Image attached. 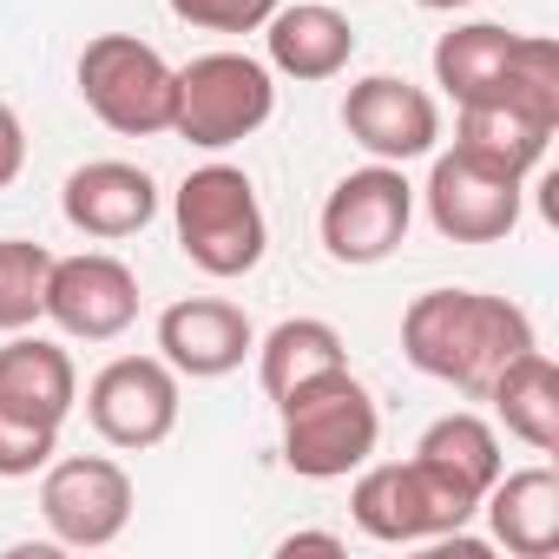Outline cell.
I'll return each instance as SVG.
<instances>
[{
    "mask_svg": "<svg viewBox=\"0 0 559 559\" xmlns=\"http://www.w3.org/2000/svg\"><path fill=\"white\" fill-rule=\"evenodd\" d=\"M165 8L185 27H204V34H257L284 0H165Z\"/></svg>",
    "mask_w": 559,
    "mask_h": 559,
    "instance_id": "cell-25",
    "label": "cell"
},
{
    "mask_svg": "<svg viewBox=\"0 0 559 559\" xmlns=\"http://www.w3.org/2000/svg\"><path fill=\"white\" fill-rule=\"evenodd\" d=\"M60 211L73 230L99 237V243H119V237H139L152 217H158V185L145 165H126V158H93L67 178L60 191Z\"/></svg>",
    "mask_w": 559,
    "mask_h": 559,
    "instance_id": "cell-14",
    "label": "cell"
},
{
    "mask_svg": "<svg viewBox=\"0 0 559 559\" xmlns=\"http://www.w3.org/2000/svg\"><path fill=\"white\" fill-rule=\"evenodd\" d=\"M276 408H284V461L304 480H343L376 454L382 415H376V395L349 369H330L290 389Z\"/></svg>",
    "mask_w": 559,
    "mask_h": 559,
    "instance_id": "cell-2",
    "label": "cell"
},
{
    "mask_svg": "<svg viewBox=\"0 0 559 559\" xmlns=\"http://www.w3.org/2000/svg\"><path fill=\"white\" fill-rule=\"evenodd\" d=\"M480 513L493 526V546H507L513 559H552L559 552V474L552 467H520L480 493Z\"/></svg>",
    "mask_w": 559,
    "mask_h": 559,
    "instance_id": "cell-17",
    "label": "cell"
},
{
    "mask_svg": "<svg viewBox=\"0 0 559 559\" xmlns=\"http://www.w3.org/2000/svg\"><path fill=\"white\" fill-rule=\"evenodd\" d=\"M53 454H60V428L0 408V480H27V474H40Z\"/></svg>",
    "mask_w": 559,
    "mask_h": 559,
    "instance_id": "cell-24",
    "label": "cell"
},
{
    "mask_svg": "<svg viewBox=\"0 0 559 559\" xmlns=\"http://www.w3.org/2000/svg\"><path fill=\"white\" fill-rule=\"evenodd\" d=\"M533 349V317L507 297H480V290H428L408 304L402 317V356L461 389V395H487V382Z\"/></svg>",
    "mask_w": 559,
    "mask_h": 559,
    "instance_id": "cell-1",
    "label": "cell"
},
{
    "mask_svg": "<svg viewBox=\"0 0 559 559\" xmlns=\"http://www.w3.org/2000/svg\"><path fill=\"white\" fill-rule=\"evenodd\" d=\"M47 317L67 336H80V343H112L139 317V276L119 257H106V250L53 257V270H47Z\"/></svg>",
    "mask_w": 559,
    "mask_h": 559,
    "instance_id": "cell-11",
    "label": "cell"
},
{
    "mask_svg": "<svg viewBox=\"0 0 559 559\" xmlns=\"http://www.w3.org/2000/svg\"><path fill=\"white\" fill-rule=\"evenodd\" d=\"M415 224V185L402 178V165H362L349 171L330 198H323V250L336 263H382L402 250Z\"/></svg>",
    "mask_w": 559,
    "mask_h": 559,
    "instance_id": "cell-7",
    "label": "cell"
},
{
    "mask_svg": "<svg viewBox=\"0 0 559 559\" xmlns=\"http://www.w3.org/2000/svg\"><path fill=\"white\" fill-rule=\"evenodd\" d=\"M493 415L507 421L513 441H526L533 454H559V369L539 349H520L493 382H487Z\"/></svg>",
    "mask_w": 559,
    "mask_h": 559,
    "instance_id": "cell-19",
    "label": "cell"
},
{
    "mask_svg": "<svg viewBox=\"0 0 559 559\" xmlns=\"http://www.w3.org/2000/svg\"><path fill=\"white\" fill-rule=\"evenodd\" d=\"M47 270L53 250L27 237H0V330H34L47 317Z\"/></svg>",
    "mask_w": 559,
    "mask_h": 559,
    "instance_id": "cell-23",
    "label": "cell"
},
{
    "mask_svg": "<svg viewBox=\"0 0 559 559\" xmlns=\"http://www.w3.org/2000/svg\"><path fill=\"white\" fill-rule=\"evenodd\" d=\"M552 132L559 126H546L533 112H513V106H461V119H454V145L474 152L493 171H513V178H526L546 158Z\"/></svg>",
    "mask_w": 559,
    "mask_h": 559,
    "instance_id": "cell-22",
    "label": "cell"
},
{
    "mask_svg": "<svg viewBox=\"0 0 559 559\" xmlns=\"http://www.w3.org/2000/svg\"><path fill=\"white\" fill-rule=\"evenodd\" d=\"M80 99L99 126L126 139H152V132H171L178 67L139 34H99L80 53Z\"/></svg>",
    "mask_w": 559,
    "mask_h": 559,
    "instance_id": "cell-4",
    "label": "cell"
},
{
    "mask_svg": "<svg viewBox=\"0 0 559 559\" xmlns=\"http://www.w3.org/2000/svg\"><path fill=\"white\" fill-rule=\"evenodd\" d=\"M343 126H349V139H356L369 158L408 165V158H428V152H435V139H441V106H435L415 80H402V73H369V80L349 86Z\"/></svg>",
    "mask_w": 559,
    "mask_h": 559,
    "instance_id": "cell-12",
    "label": "cell"
},
{
    "mask_svg": "<svg viewBox=\"0 0 559 559\" xmlns=\"http://www.w3.org/2000/svg\"><path fill=\"white\" fill-rule=\"evenodd\" d=\"M415 8H428V14H454V8H474V0H415Z\"/></svg>",
    "mask_w": 559,
    "mask_h": 559,
    "instance_id": "cell-28",
    "label": "cell"
},
{
    "mask_svg": "<svg viewBox=\"0 0 559 559\" xmlns=\"http://www.w3.org/2000/svg\"><path fill=\"white\" fill-rule=\"evenodd\" d=\"M250 349H257V330L224 297H185V304H171L158 317V356L178 376H191V382H211V376L243 369Z\"/></svg>",
    "mask_w": 559,
    "mask_h": 559,
    "instance_id": "cell-13",
    "label": "cell"
},
{
    "mask_svg": "<svg viewBox=\"0 0 559 559\" xmlns=\"http://www.w3.org/2000/svg\"><path fill=\"white\" fill-rule=\"evenodd\" d=\"M349 513L382 546H441L480 507L461 487H448L435 467H421V461H382V467L362 461V480L349 493Z\"/></svg>",
    "mask_w": 559,
    "mask_h": 559,
    "instance_id": "cell-5",
    "label": "cell"
},
{
    "mask_svg": "<svg viewBox=\"0 0 559 559\" xmlns=\"http://www.w3.org/2000/svg\"><path fill=\"white\" fill-rule=\"evenodd\" d=\"M276 552H343V539L336 533H290Z\"/></svg>",
    "mask_w": 559,
    "mask_h": 559,
    "instance_id": "cell-27",
    "label": "cell"
},
{
    "mask_svg": "<svg viewBox=\"0 0 559 559\" xmlns=\"http://www.w3.org/2000/svg\"><path fill=\"white\" fill-rule=\"evenodd\" d=\"M171 217H178V250H185L204 276H250V270L263 263L270 224H263L257 185H250L237 165H198V171L178 185Z\"/></svg>",
    "mask_w": 559,
    "mask_h": 559,
    "instance_id": "cell-3",
    "label": "cell"
},
{
    "mask_svg": "<svg viewBox=\"0 0 559 559\" xmlns=\"http://www.w3.org/2000/svg\"><path fill=\"white\" fill-rule=\"evenodd\" d=\"M526 47H533V34H513V27H493V21H467V27L435 40V86L454 106H487V99H500V86L526 60Z\"/></svg>",
    "mask_w": 559,
    "mask_h": 559,
    "instance_id": "cell-15",
    "label": "cell"
},
{
    "mask_svg": "<svg viewBox=\"0 0 559 559\" xmlns=\"http://www.w3.org/2000/svg\"><path fill=\"white\" fill-rule=\"evenodd\" d=\"M330 369H349V356H343V336L323 317H290L257 343V376H263L270 402H284L290 389H304V382H317Z\"/></svg>",
    "mask_w": 559,
    "mask_h": 559,
    "instance_id": "cell-21",
    "label": "cell"
},
{
    "mask_svg": "<svg viewBox=\"0 0 559 559\" xmlns=\"http://www.w3.org/2000/svg\"><path fill=\"white\" fill-rule=\"evenodd\" d=\"M86 421L112 448H158L178 428V369L165 356H112L86 389Z\"/></svg>",
    "mask_w": 559,
    "mask_h": 559,
    "instance_id": "cell-9",
    "label": "cell"
},
{
    "mask_svg": "<svg viewBox=\"0 0 559 559\" xmlns=\"http://www.w3.org/2000/svg\"><path fill=\"white\" fill-rule=\"evenodd\" d=\"M263 47H270V67L290 80H336L356 60V27L330 0H297V8H276L263 21Z\"/></svg>",
    "mask_w": 559,
    "mask_h": 559,
    "instance_id": "cell-16",
    "label": "cell"
},
{
    "mask_svg": "<svg viewBox=\"0 0 559 559\" xmlns=\"http://www.w3.org/2000/svg\"><path fill=\"white\" fill-rule=\"evenodd\" d=\"M21 165H27V126H21V112L8 99H0V191L21 178Z\"/></svg>",
    "mask_w": 559,
    "mask_h": 559,
    "instance_id": "cell-26",
    "label": "cell"
},
{
    "mask_svg": "<svg viewBox=\"0 0 559 559\" xmlns=\"http://www.w3.org/2000/svg\"><path fill=\"white\" fill-rule=\"evenodd\" d=\"M415 461H421V467H435L448 487H461V493L480 507V493L500 480V435H493L480 415L454 408V415H441V421H428V428H421Z\"/></svg>",
    "mask_w": 559,
    "mask_h": 559,
    "instance_id": "cell-20",
    "label": "cell"
},
{
    "mask_svg": "<svg viewBox=\"0 0 559 559\" xmlns=\"http://www.w3.org/2000/svg\"><path fill=\"white\" fill-rule=\"evenodd\" d=\"M80 402V376H73V356L47 336H27L14 330V343L0 349V408L8 415H27V421H47L60 428Z\"/></svg>",
    "mask_w": 559,
    "mask_h": 559,
    "instance_id": "cell-18",
    "label": "cell"
},
{
    "mask_svg": "<svg viewBox=\"0 0 559 559\" xmlns=\"http://www.w3.org/2000/svg\"><path fill=\"white\" fill-rule=\"evenodd\" d=\"M40 513L53 526L60 546H80V552H99L126 533L132 520V474L106 454H67V461H47V480H40Z\"/></svg>",
    "mask_w": 559,
    "mask_h": 559,
    "instance_id": "cell-8",
    "label": "cell"
},
{
    "mask_svg": "<svg viewBox=\"0 0 559 559\" xmlns=\"http://www.w3.org/2000/svg\"><path fill=\"white\" fill-rule=\"evenodd\" d=\"M520 185L526 178H513V171H493V165H480L474 152H441L435 158V171H428V224L448 237V243H500V237H513V224H520Z\"/></svg>",
    "mask_w": 559,
    "mask_h": 559,
    "instance_id": "cell-10",
    "label": "cell"
},
{
    "mask_svg": "<svg viewBox=\"0 0 559 559\" xmlns=\"http://www.w3.org/2000/svg\"><path fill=\"white\" fill-rule=\"evenodd\" d=\"M276 112V86L270 67L250 53H204L191 67H178V106H171V132L224 152L237 139H250L263 119Z\"/></svg>",
    "mask_w": 559,
    "mask_h": 559,
    "instance_id": "cell-6",
    "label": "cell"
}]
</instances>
